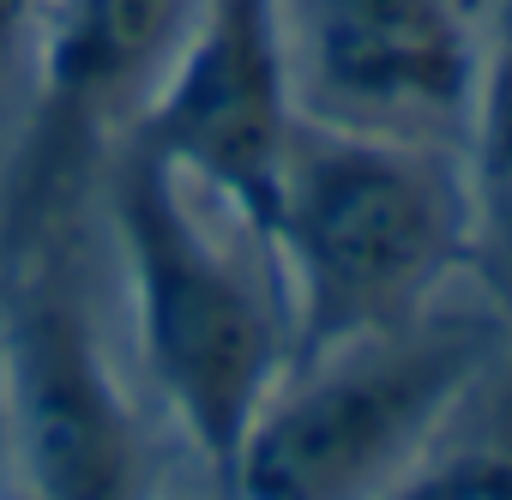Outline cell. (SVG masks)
<instances>
[{"mask_svg":"<svg viewBox=\"0 0 512 500\" xmlns=\"http://www.w3.org/2000/svg\"><path fill=\"white\" fill-rule=\"evenodd\" d=\"M290 362L404 326L470 247V187L446 145L296 121L266 223Z\"/></svg>","mask_w":512,"mask_h":500,"instance_id":"1","label":"cell"},{"mask_svg":"<svg viewBox=\"0 0 512 500\" xmlns=\"http://www.w3.org/2000/svg\"><path fill=\"white\" fill-rule=\"evenodd\" d=\"M115 229L151 386L223 488L253 416L290 368L284 290L253 278L187 205V181L133 145L115 163Z\"/></svg>","mask_w":512,"mask_h":500,"instance_id":"2","label":"cell"},{"mask_svg":"<svg viewBox=\"0 0 512 500\" xmlns=\"http://www.w3.org/2000/svg\"><path fill=\"white\" fill-rule=\"evenodd\" d=\"M488 332L464 314L332 344L284 368L253 416L223 500H392L464 404Z\"/></svg>","mask_w":512,"mask_h":500,"instance_id":"3","label":"cell"},{"mask_svg":"<svg viewBox=\"0 0 512 500\" xmlns=\"http://www.w3.org/2000/svg\"><path fill=\"white\" fill-rule=\"evenodd\" d=\"M296 121L278 0H199L121 145L169 163L187 187L223 199L253 241H266Z\"/></svg>","mask_w":512,"mask_h":500,"instance_id":"4","label":"cell"},{"mask_svg":"<svg viewBox=\"0 0 512 500\" xmlns=\"http://www.w3.org/2000/svg\"><path fill=\"white\" fill-rule=\"evenodd\" d=\"M7 350V476L25 500H139V434L91 326L79 278L31 247L0 296Z\"/></svg>","mask_w":512,"mask_h":500,"instance_id":"5","label":"cell"},{"mask_svg":"<svg viewBox=\"0 0 512 500\" xmlns=\"http://www.w3.org/2000/svg\"><path fill=\"white\" fill-rule=\"evenodd\" d=\"M278 13L308 121L464 145L482 49L458 0H278Z\"/></svg>","mask_w":512,"mask_h":500,"instance_id":"6","label":"cell"},{"mask_svg":"<svg viewBox=\"0 0 512 500\" xmlns=\"http://www.w3.org/2000/svg\"><path fill=\"white\" fill-rule=\"evenodd\" d=\"M199 0H37L31 193H49L103 133H127Z\"/></svg>","mask_w":512,"mask_h":500,"instance_id":"7","label":"cell"},{"mask_svg":"<svg viewBox=\"0 0 512 500\" xmlns=\"http://www.w3.org/2000/svg\"><path fill=\"white\" fill-rule=\"evenodd\" d=\"M464 145H470V163H464L470 241L482 247L488 278L512 308V0L500 7L494 55H482V85H476Z\"/></svg>","mask_w":512,"mask_h":500,"instance_id":"8","label":"cell"},{"mask_svg":"<svg viewBox=\"0 0 512 500\" xmlns=\"http://www.w3.org/2000/svg\"><path fill=\"white\" fill-rule=\"evenodd\" d=\"M392 500H512V464L482 458V464H452L428 482H404Z\"/></svg>","mask_w":512,"mask_h":500,"instance_id":"9","label":"cell"},{"mask_svg":"<svg viewBox=\"0 0 512 500\" xmlns=\"http://www.w3.org/2000/svg\"><path fill=\"white\" fill-rule=\"evenodd\" d=\"M25 25H37V0H0V67L13 61Z\"/></svg>","mask_w":512,"mask_h":500,"instance_id":"10","label":"cell"},{"mask_svg":"<svg viewBox=\"0 0 512 500\" xmlns=\"http://www.w3.org/2000/svg\"><path fill=\"white\" fill-rule=\"evenodd\" d=\"M0 470H7V350H0Z\"/></svg>","mask_w":512,"mask_h":500,"instance_id":"11","label":"cell"}]
</instances>
